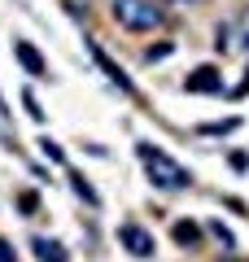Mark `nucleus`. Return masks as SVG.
<instances>
[{"mask_svg":"<svg viewBox=\"0 0 249 262\" xmlns=\"http://www.w3.org/2000/svg\"><path fill=\"white\" fill-rule=\"evenodd\" d=\"M136 153H140V162H144L149 179H153L157 188H166V192H179V188L193 184V175H188L179 162H171L162 149H153V144H136Z\"/></svg>","mask_w":249,"mask_h":262,"instance_id":"nucleus-1","label":"nucleus"},{"mask_svg":"<svg viewBox=\"0 0 249 262\" xmlns=\"http://www.w3.org/2000/svg\"><path fill=\"white\" fill-rule=\"evenodd\" d=\"M114 22L127 31H153L162 22V9H157L153 0H114Z\"/></svg>","mask_w":249,"mask_h":262,"instance_id":"nucleus-2","label":"nucleus"},{"mask_svg":"<svg viewBox=\"0 0 249 262\" xmlns=\"http://www.w3.org/2000/svg\"><path fill=\"white\" fill-rule=\"evenodd\" d=\"M118 245L131 253V258H153V236H149L140 223H122L118 227Z\"/></svg>","mask_w":249,"mask_h":262,"instance_id":"nucleus-3","label":"nucleus"},{"mask_svg":"<svg viewBox=\"0 0 249 262\" xmlns=\"http://www.w3.org/2000/svg\"><path fill=\"white\" fill-rule=\"evenodd\" d=\"M88 53H92V61H96V66L105 70V79H110V83L118 88V92H127V96L136 92V83L127 79V70H122V66H114V61H110V53H105L101 44H88Z\"/></svg>","mask_w":249,"mask_h":262,"instance_id":"nucleus-4","label":"nucleus"},{"mask_svg":"<svg viewBox=\"0 0 249 262\" xmlns=\"http://www.w3.org/2000/svg\"><path fill=\"white\" fill-rule=\"evenodd\" d=\"M184 88H188V92L219 96V92H223V79H219V70H214V66H201V70H193V75L184 79Z\"/></svg>","mask_w":249,"mask_h":262,"instance_id":"nucleus-5","label":"nucleus"},{"mask_svg":"<svg viewBox=\"0 0 249 262\" xmlns=\"http://www.w3.org/2000/svg\"><path fill=\"white\" fill-rule=\"evenodd\" d=\"M13 57L27 66V75H48V61L39 57L35 44H27V39H13Z\"/></svg>","mask_w":249,"mask_h":262,"instance_id":"nucleus-6","label":"nucleus"},{"mask_svg":"<svg viewBox=\"0 0 249 262\" xmlns=\"http://www.w3.org/2000/svg\"><path fill=\"white\" fill-rule=\"evenodd\" d=\"M31 249H35V258H39V262H70L66 245H57V241H44V236H35V241H31Z\"/></svg>","mask_w":249,"mask_h":262,"instance_id":"nucleus-7","label":"nucleus"},{"mask_svg":"<svg viewBox=\"0 0 249 262\" xmlns=\"http://www.w3.org/2000/svg\"><path fill=\"white\" fill-rule=\"evenodd\" d=\"M70 188H74V196H79V201H88V206H101V196H96V188L88 184L83 175H70Z\"/></svg>","mask_w":249,"mask_h":262,"instance_id":"nucleus-8","label":"nucleus"},{"mask_svg":"<svg viewBox=\"0 0 249 262\" xmlns=\"http://www.w3.org/2000/svg\"><path fill=\"white\" fill-rule=\"evenodd\" d=\"M240 118H223V122H205V127H197L201 136H223V131H236Z\"/></svg>","mask_w":249,"mask_h":262,"instance_id":"nucleus-9","label":"nucleus"},{"mask_svg":"<svg viewBox=\"0 0 249 262\" xmlns=\"http://www.w3.org/2000/svg\"><path fill=\"white\" fill-rule=\"evenodd\" d=\"M175 241H179V245H197V241H201L197 223H175Z\"/></svg>","mask_w":249,"mask_h":262,"instance_id":"nucleus-10","label":"nucleus"},{"mask_svg":"<svg viewBox=\"0 0 249 262\" xmlns=\"http://www.w3.org/2000/svg\"><path fill=\"white\" fill-rule=\"evenodd\" d=\"M39 153H44L48 162H57V166H61V162H66V153H61V144H53V140H48V136H44V140H39Z\"/></svg>","mask_w":249,"mask_h":262,"instance_id":"nucleus-11","label":"nucleus"},{"mask_svg":"<svg viewBox=\"0 0 249 262\" xmlns=\"http://www.w3.org/2000/svg\"><path fill=\"white\" fill-rule=\"evenodd\" d=\"M171 53H175V44H171V39H166V44L149 48V53H144V61H149V66H153V61H166V57H171Z\"/></svg>","mask_w":249,"mask_h":262,"instance_id":"nucleus-12","label":"nucleus"},{"mask_svg":"<svg viewBox=\"0 0 249 262\" xmlns=\"http://www.w3.org/2000/svg\"><path fill=\"white\" fill-rule=\"evenodd\" d=\"M18 210H22V214H35V210H39V196L35 192H18Z\"/></svg>","mask_w":249,"mask_h":262,"instance_id":"nucleus-13","label":"nucleus"},{"mask_svg":"<svg viewBox=\"0 0 249 262\" xmlns=\"http://www.w3.org/2000/svg\"><path fill=\"white\" fill-rule=\"evenodd\" d=\"M210 232H214V236L223 241V249H236V241H232V232H227L223 223H210Z\"/></svg>","mask_w":249,"mask_h":262,"instance_id":"nucleus-14","label":"nucleus"},{"mask_svg":"<svg viewBox=\"0 0 249 262\" xmlns=\"http://www.w3.org/2000/svg\"><path fill=\"white\" fill-rule=\"evenodd\" d=\"M22 105H27V114H31V118H44V114H39V101H35V96H31V92H22Z\"/></svg>","mask_w":249,"mask_h":262,"instance_id":"nucleus-15","label":"nucleus"},{"mask_svg":"<svg viewBox=\"0 0 249 262\" xmlns=\"http://www.w3.org/2000/svg\"><path fill=\"white\" fill-rule=\"evenodd\" d=\"M0 262H18V258H13V249H9V241H5V236H0Z\"/></svg>","mask_w":249,"mask_h":262,"instance_id":"nucleus-16","label":"nucleus"},{"mask_svg":"<svg viewBox=\"0 0 249 262\" xmlns=\"http://www.w3.org/2000/svg\"><path fill=\"white\" fill-rule=\"evenodd\" d=\"M245 48H249V35H245Z\"/></svg>","mask_w":249,"mask_h":262,"instance_id":"nucleus-17","label":"nucleus"}]
</instances>
